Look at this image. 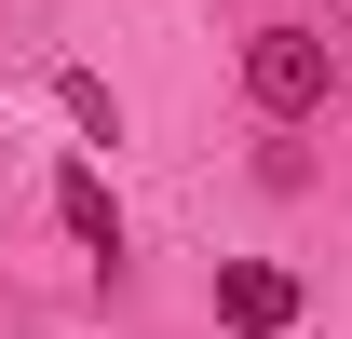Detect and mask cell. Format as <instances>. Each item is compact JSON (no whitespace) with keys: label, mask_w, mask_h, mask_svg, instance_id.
<instances>
[{"label":"cell","mask_w":352,"mask_h":339,"mask_svg":"<svg viewBox=\"0 0 352 339\" xmlns=\"http://www.w3.org/2000/svg\"><path fill=\"white\" fill-rule=\"evenodd\" d=\"M339 68H352V28H339Z\"/></svg>","instance_id":"cell-5"},{"label":"cell","mask_w":352,"mask_h":339,"mask_svg":"<svg viewBox=\"0 0 352 339\" xmlns=\"http://www.w3.org/2000/svg\"><path fill=\"white\" fill-rule=\"evenodd\" d=\"M54 217H68L95 258H122V204H109V176H95V163H68V176H54Z\"/></svg>","instance_id":"cell-3"},{"label":"cell","mask_w":352,"mask_h":339,"mask_svg":"<svg viewBox=\"0 0 352 339\" xmlns=\"http://www.w3.org/2000/svg\"><path fill=\"white\" fill-rule=\"evenodd\" d=\"M217 326L285 339V326H298V271H285V258H217Z\"/></svg>","instance_id":"cell-2"},{"label":"cell","mask_w":352,"mask_h":339,"mask_svg":"<svg viewBox=\"0 0 352 339\" xmlns=\"http://www.w3.org/2000/svg\"><path fill=\"white\" fill-rule=\"evenodd\" d=\"M54 95H68V123H82V136H122V109H109V82H95V68H68Z\"/></svg>","instance_id":"cell-4"},{"label":"cell","mask_w":352,"mask_h":339,"mask_svg":"<svg viewBox=\"0 0 352 339\" xmlns=\"http://www.w3.org/2000/svg\"><path fill=\"white\" fill-rule=\"evenodd\" d=\"M325 82H339V41H325V28H258V41H244V95H258V123H311Z\"/></svg>","instance_id":"cell-1"}]
</instances>
